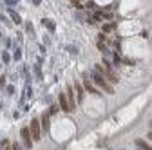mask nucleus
<instances>
[{"mask_svg": "<svg viewBox=\"0 0 152 150\" xmlns=\"http://www.w3.org/2000/svg\"><path fill=\"white\" fill-rule=\"evenodd\" d=\"M91 78H92V81H94V83L98 85V87H100L102 91H105L107 94H112V92H114V89H112V85H111V83H109V81H107V80H105V78L102 76V74H100V72H96V71H94V72L91 74Z\"/></svg>", "mask_w": 152, "mask_h": 150, "instance_id": "nucleus-1", "label": "nucleus"}, {"mask_svg": "<svg viewBox=\"0 0 152 150\" xmlns=\"http://www.w3.org/2000/svg\"><path fill=\"white\" fill-rule=\"evenodd\" d=\"M94 71H96V72H100L107 81H118V76H116V74H114L111 69H107V67L100 65V63H96V65H94Z\"/></svg>", "mask_w": 152, "mask_h": 150, "instance_id": "nucleus-2", "label": "nucleus"}, {"mask_svg": "<svg viewBox=\"0 0 152 150\" xmlns=\"http://www.w3.org/2000/svg\"><path fill=\"white\" fill-rule=\"evenodd\" d=\"M29 130H31V136H33V141H40V136H42V127H40V121L36 120H31V125H29Z\"/></svg>", "mask_w": 152, "mask_h": 150, "instance_id": "nucleus-3", "label": "nucleus"}, {"mask_svg": "<svg viewBox=\"0 0 152 150\" xmlns=\"http://www.w3.org/2000/svg\"><path fill=\"white\" fill-rule=\"evenodd\" d=\"M20 136H22V141H24L26 145V150H29L33 146V136H31V130H29V127H24L20 130Z\"/></svg>", "mask_w": 152, "mask_h": 150, "instance_id": "nucleus-4", "label": "nucleus"}, {"mask_svg": "<svg viewBox=\"0 0 152 150\" xmlns=\"http://www.w3.org/2000/svg\"><path fill=\"white\" fill-rule=\"evenodd\" d=\"M83 87H85V91H89L91 94H98V89L92 85V81H91V78H89V74H83Z\"/></svg>", "mask_w": 152, "mask_h": 150, "instance_id": "nucleus-5", "label": "nucleus"}, {"mask_svg": "<svg viewBox=\"0 0 152 150\" xmlns=\"http://www.w3.org/2000/svg\"><path fill=\"white\" fill-rule=\"evenodd\" d=\"M60 109L65 112H71V107H69V100H67V94L62 92L60 94Z\"/></svg>", "mask_w": 152, "mask_h": 150, "instance_id": "nucleus-6", "label": "nucleus"}, {"mask_svg": "<svg viewBox=\"0 0 152 150\" xmlns=\"http://www.w3.org/2000/svg\"><path fill=\"white\" fill-rule=\"evenodd\" d=\"M74 91H76V101L82 103V101H83V87H82L78 81L74 83Z\"/></svg>", "mask_w": 152, "mask_h": 150, "instance_id": "nucleus-7", "label": "nucleus"}, {"mask_svg": "<svg viewBox=\"0 0 152 150\" xmlns=\"http://www.w3.org/2000/svg\"><path fill=\"white\" fill-rule=\"evenodd\" d=\"M65 94H67V100H69V107H71V112L76 109V101H74V91L72 89H67V92H65Z\"/></svg>", "mask_w": 152, "mask_h": 150, "instance_id": "nucleus-8", "label": "nucleus"}, {"mask_svg": "<svg viewBox=\"0 0 152 150\" xmlns=\"http://www.w3.org/2000/svg\"><path fill=\"white\" fill-rule=\"evenodd\" d=\"M136 145H138L141 150H152V146H150L147 141H143V139H136Z\"/></svg>", "mask_w": 152, "mask_h": 150, "instance_id": "nucleus-9", "label": "nucleus"}, {"mask_svg": "<svg viewBox=\"0 0 152 150\" xmlns=\"http://www.w3.org/2000/svg\"><path fill=\"white\" fill-rule=\"evenodd\" d=\"M9 16L13 18V22H15V24H22V18H20V15H18V13H15V11H9Z\"/></svg>", "mask_w": 152, "mask_h": 150, "instance_id": "nucleus-10", "label": "nucleus"}, {"mask_svg": "<svg viewBox=\"0 0 152 150\" xmlns=\"http://www.w3.org/2000/svg\"><path fill=\"white\" fill-rule=\"evenodd\" d=\"M42 127L43 128H49V112H45L42 116Z\"/></svg>", "mask_w": 152, "mask_h": 150, "instance_id": "nucleus-11", "label": "nucleus"}, {"mask_svg": "<svg viewBox=\"0 0 152 150\" xmlns=\"http://www.w3.org/2000/svg\"><path fill=\"white\" fill-rule=\"evenodd\" d=\"M9 60H11V58H9L7 52H2V62H4V63H9Z\"/></svg>", "mask_w": 152, "mask_h": 150, "instance_id": "nucleus-12", "label": "nucleus"}, {"mask_svg": "<svg viewBox=\"0 0 152 150\" xmlns=\"http://www.w3.org/2000/svg\"><path fill=\"white\" fill-rule=\"evenodd\" d=\"M6 92H7L9 96H13V94H15V87H13V85H9V87L6 89Z\"/></svg>", "mask_w": 152, "mask_h": 150, "instance_id": "nucleus-13", "label": "nucleus"}, {"mask_svg": "<svg viewBox=\"0 0 152 150\" xmlns=\"http://www.w3.org/2000/svg\"><path fill=\"white\" fill-rule=\"evenodd\" d=\"M112 24H107V25H103V33H109V31H112Z\"/></svg>", "mask_w": 152, "mask_h": 150, "instance_id": "nucleus-14", "label": "nucleus"}, {"mask_svg": "<svg viewBox=\"0 0 152 150\" xmlns=\"http://www.w3.org/2000/svg\"><path fill=\"white\" fill-rule=\"evenodd\" d=\"M4 85H6V76L0 74V89H4Z\"/></svg>", "mask_w": 152, "mask_h": 150, "instance_id": "nucleus-15", "label": "nucleus"}, {"mask_svg": "<svg viewBox=\"0 0 152 150\" xmlns=\"http://www.w3.org/2000/svg\"><path fill=\"white\" fill-rule=\"evenodd\" d=\"M20 56H22V52H20V49H16V51H15V54H13V58L18 62V60H20Z\"/></svg>", "mask_w": 152, "mask_h": 150, "instance_id": "nucleus-16", "label": "nucleus"}, {"mask_svg": "<svg viewBox=\"0 0 152 150\" xmlns=\"http://www.w3.org/2000/svg\"><path fill=\"white\" fill-rule=\"evenodd\" d=\"M103 67H107V69L112 71V65H111V62H109V60H103Z\"/></svg>", "mask_w": 152, "mask_h": 150, "instance_id": "nucleus-17", "label": "nucleus"}, {"mask_svg": "<svg viewBox=\"0 0 152 150\" xmlns=\"http://www.w3.org/2000/svg\"><path fill=\"white\" fill-rule=\"evenodd\" d=\"M11 150H22V145L20 143H13V148Z\"/></svg>", "mask_w": 152, "mask_h": 150, "instance_id": "nucleus-18", "label": "nucleus"}, {"mask_svg": "<svg viewBox=\"0 0 152 150\" xmlns=\"http://www.w3.org/2000/svg\"><path fill=\"white\" fill-rule=\"evenodd\" d=\"M16 2H18V0H6V4H7V6H15Z\"/></svg>", "mask_w": 152, "mask_h": 150, "instance_id": "nucleus-19", "label": "nucleus"}, {"mask_svg": "<svg viewBox=\"0 0 152 150\" xmlns=\"http://www.w3.org/2000/svg\"><path fill=\"white\" fill-rule=\"evenodd\" d=\"M56 110H58V107H56V105H53V107H51V110H49V114H54Z\"/></svg>", "mask_w": 152, "mask_h": 150, "instance_id": "nucleus-20", "label": "nucleus"}, {"mask_svg": "<svg viewBox=\"0 0 152 150\" xmlns=\"http://www.w3.org/2000/svg\"><path fill=\"white\" fill-rule=\"evenodd\" d=\"M27 31H29V35H33V25L31 24H27Z\"/></svg>", "mask_w": 152, "mask_h": 150, "instance_id": "nucleus-21", "label": "nucleus"}, {"mask_svg": "<svg viewBox=\"0 0 152 150\" xmlns=\"http://www.w3.org/2000/svg\"><path fill=\"white\" fill-rule=\"evenodd\" d=\"M4 20H6V18H4V15H0V22H4Z\"/></svg>", "mask_w": 152, "mask_h": 150, "instance_id": "nucleus-22", "label": "nucleus"}, {"mask_svg": "<svg viewBox=\"0 0 152 150\" xmlns=\"http://www.w3.org/2000/svg\"><path fill=\"white\" fill-rule=\"evenodd\" d=\"M148 139H152V132H148Z\"/></svg>", "mask_w": 152, "mask_h": 150, "instance_id": "nucleus-23", "label": "nucleus"}, {"mask_svg": "<svg viewBox=\"0 0 152 150\" xmlns=\"http://www.w3.org/2000/svg\"><path fill=\"white\" fill-rule=\"evenodd\" d=\"M2 150H9V148H2Z\"/></svg>", "mask_w": 152, "mask_h": 150, "instance_id": "nucleus-24", "label": "nucleus"}, {"mask_svg": "<svg viewBox=\"0 0 152 150\" xmlns=\"http://www.w3.org/2000/svg\"><path fill=\"white\" fill-rule=\"evenodd\" d=\"M139 150H141V148H139Z\"/></svg>", "mask_w": 152, "mask_h": 150, "instance_id": "nucleus-25", "label": "nucleus"}]
</instances>
